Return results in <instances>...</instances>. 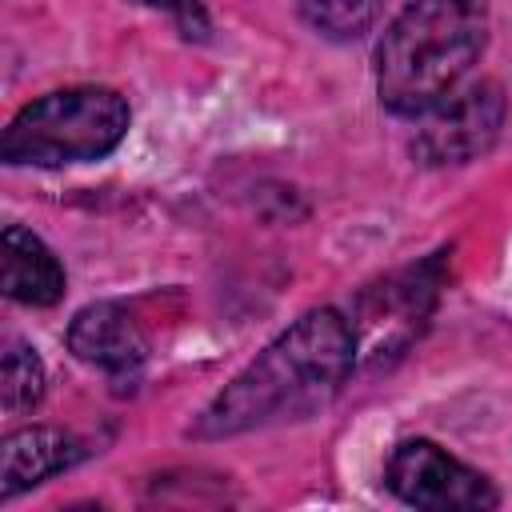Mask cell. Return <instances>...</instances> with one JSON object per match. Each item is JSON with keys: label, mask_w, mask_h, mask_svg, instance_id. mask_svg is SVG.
I'll return each mask as SVG.
<instances>
[{"label": "cell", "mask_w": 512, "mask_h": 512, "mask_svg": "<svg viewBox=\"0 0 512 512\" xmlns=\"http://www.w3.org/2000/svg\"><path fill=\"white\" fill-rule=\"evenodd\" d=\"M68 348L76 360L100 368L112 380H136V372L148 360V336L132 320L128 308L104 300L88 304L68 324Z\"/></svg>", "instance_id": "52a82bcc"}, {"label": "cell", "mask_w": 512, "mask_h": 512, "mask_svg": "<svg viewBox=\"0 0 512 512\" xmlns=\"http://www.w3.org/2000/svg\"><path fill=\"white\" fill-rule=\"evenodd\" d=\"M488 44L480 0H412L376 44V96L392 116H424L452 96Z\"/></svg>", "instance_id": "7a4b0ae2"}, {"label": "cell", "mask_w": 512, "mask_h": 512, "mask_svg": "<svg viewBox=\"0 0 512 512\" xmlns=\"http://www.w3.org/2000/svg\"><path fill=\"white\" fill-rule=\"evenodd\" d=\"M132 4H144V8H156V12H172L188 36H192V32L204 36V28H208L200 0H132Z\"/></svg>", "instance_id": "7c38bea8"}, {"label": "cell", "mask_w": 512, "mask_h": 512, "mask_svg": "<svg viewBox=\"0 0 512 512\" xmlns=\"http://www.w3.org/2000/svg\"><path fill=\"white\" fill-rule=\"evenodd\" d=\"M76 460H80V444L60 428L32 424V428L4 436V444H0V500H12L16 492L72 468Z\"/></svg>", "instance_id": "ba28073f"}, {"label": "cell", "mask_w": 512, "mask_h": 512, "mask_svg": "<svg viewBox=\"0 0 512 512\" xmlns=\"http://www.w3.org/2000/svg\"><path fill=\"white\" fill-rule=\"evenodd\" d=\"M508 116L504 88L496 80H472L460 84L452 96H444L432 112H424L420 132L412 140V152L420 164H468L480 152L492 148Z\"/></svg>", "instance_id": "5b68a950"}, {"label": "cell", "mask_w": 512, "mask_h": 512, "mask_svg": "<svg viewBox=\"0 0 512 512\" xmlns=\"http://www.w3.org/2000/svg\"><path fill=\"white\" fill-rule=\"evenodd\" d=\"M128 100L112 88L76 84L24 104L0 136L4 164L60 168L108 156L128 136Z\"/></svg>", "instance_id": "3957f363"}, {"label": "cell", "mask_w": 512, "mask_h": 512, "mask_svg": "<svg viewBox=\"0 0 512 512\" xmlns=\"http://www.w3.org/2000/svg\"><path fill=\"white\" fill-rule=\"evenodd\" d=\"M44 396V364L40 356L12 340L4 348V368H0V404L8 416H20V412H32Z\"/></svg>", "instance_id": "30bf717a"}, {"label": "cell", "mask_w": 512, "mask_h": 512, "mask_svg": "<svg viewBox=\"0 0 512 512\" xmlns=\"http://www.w3.org/2000/svg\"><path fill=\"white\" fill-rule=\"evenodd\" d=\"M0 244H4V276L0 280H4L8 300L48 308L64 296V268L36 232H28L24 224H8Z\"/></svg>", "instance_id": "9c48e42d"}, {"label": "cell", "mask_w": 512, "mask_h": 512, "mask_svg": "<svg viewBox=\"0 0 512 512\" xmlns=\"http://www.w3.org/2000/svg\"><path fill=\"white\" fill-rule=\"evenodd\" d=\"M356 368V332L336 308H312L256 352L224 392L196 416L188 436L224 440L276 420H300L324 408Z\"/></svg>", "instance_id": "6da1fadb"}, {"label": "cell", "mask_w": 512, "mask_h": 512, "mask_svg": "<svg viewBox=\"0 0 512 512\" xmlns=\"http://www.w3.org/2000/svg\"><path fill=\"white\" fill-rule=\"evenodd\" d=\"M308 28L328 40H356L372 28L380 0H296Z\"/></svg>", "instance_id": "8fae6325"}, {"label": "cell", "mask_w": 512, "mask_h": 512, "mask_svg": "<svg viewBox=\"0 0 512 512\" xmlns=\"http://www.w3.org/2000/svg\"><path fill=\"white\" fill-rule=\"evenodd\" d=\"M436 288H440L436 264L396 272L384 284L368 288L356 304V316L348 320L356 332V356H368L372 364L400 356V348L420 332L424 316L432 312Z\"/></svg>", "instance_id": "8992f818"}, {"label": "cell", "mask_w": 512, "mask_h": 512, "mask_svg": "<svg viewBox=\"0 0 512 512\" xmlns=\"http://www.w3.org/2000/svg\"><path fill=\"white\" fill-rule=\"evenodd\" d=\"M384 484L404 504L428 512H480L500 504L484 472L460 464L432 440H400L384 464Z\"/></svg>", "instance_id": "277c9868"}]
</instances>
